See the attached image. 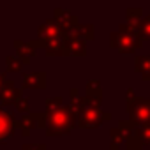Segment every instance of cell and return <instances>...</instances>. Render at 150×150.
<instances>
[{
	"label": "cell",
	"mask_w": 150,
	"mask_h": 150,
	"mask_svg": "<svg viewBox=\"0 0 150 150\" xmlns=\"http://www.w3.org/2000/svg\"><path fill=\"white\" fill-rule=\"evenodd\" d=\"M51 125L53 127H67L69 125V115L67 111H55L51 115Z\"/></svg>",
	"instance_id": "2"
},
{
	"label": "cell",
	"mask_w": 150,
	"mask_h": 150,
	"mask_svg": "<svg viewBox=\"0 0 150 150\" xmlns=\"http://www.w3.org/2000/svg\"><path fill=\"white\" fill-rule=\"evenodd\" d=\"M11 132H13L11 117L6 115L4 111H0V139H4L6 136H11Z\"/></svg>",
	"instance_id": "1"
}]
</instances>
